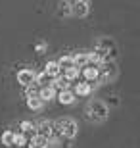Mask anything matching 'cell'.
Returning a JSON list of instances; mask_svg holds the SVG:
<instances>
[{
	"label": "cell",
	"instance_id": "17",
	"mask_svg": "<svg viewBox=\"0 0 140 148\" xmlns=\"http://www.w3.org/2000/svg\"><path fill=\"white\" fill-rule=\"evenodd\" d=\"M25 143H27V140H25V135H16V137H14V144H17V146H23Z\"/></svg>",
	"mask_w": 140,
	"mask_h": 148
},
{
	"label": "cell",
	"instance_id": "4",
	"mask_svg": "<svg viewBox=\"0 0 140 148\" xmlns=\"http://www.w3.org/2000/svg\"><path fill=\"white\" fill-rule=\"evenodd\" d=\"M46 146H48V138L42 135H37L29 140V148H46Z\"/></svg>",
	"mask_w": 140,
	"mask_h": 148
},
{
	"label": "cell",
	"instance_id": "19",
	"mask_svg": "<svg viewBox=\"0 0 140 148\" xmlns=\"http://www.w3.org/2000/svg\"><path fill=\"white\" fill-rule=\"evenodd\" d=\"M21 129L25 133H27V131H33V123H31V121H23V123H21Z\"/></svg>",
	"mask_w": 140,
	"mask_h": 148
},
{
	"label": "cell",
	"instance_id": "11",
	"mask_svg": "<svg viewBox=\"0 0 140 148\" xmlns=\"http://www.w3.org/2000/svg\"><path fill=\"white\" fill-rule=\"evenodd\" d=\"M65 71V81H73L79 77V67H69V69H64Z\"/></svg>",
	"mask_w": 140,
	"mask_h": 148
},
{
	"label": "cell",
	"instance_id": "18",
	"mask_svg": "<svg viewBox=\"0 0 140 148\" xmlns=\"http://www.w3.org/2000/svg\"><path fill=\"white\" fill-rule=\"evenodd\" d=\"M88 62H92V64H100V54H98V52L88 54Z\"/></svg>",
	"mask_w": 140,
	"mask_h": 148
},
{
	"label": "cell",
	"instance_id": "7",
	"mask_svg": "<svg viewBox=\"0 0 140 148\" xmlns=\"http://www.w3.org/2000/svg\"><path fill=\"white\" fill-rule=\"evenodd\" d=\"M44 73H46L48 77H58L59 75L58 62H48V64H46V67H44Z\"/></svg>",
	"mask_w": 140,
	"mask_h": 148
},
{
	"label": "cell",
	"instance_id": "12",
	"mask_svg": "<svg viewBox=\"0 0 140 148\" xmlns=\"http://www.w3.org/2000/svg\"><path fill=\"white\" fill-rule=\"evenodd\" d=\"M85 77L88 79V81H92V79H98V67H85Z\"/></svg>",
	"mask_w": 140,
	"mask_h": 148
},
{
	"label": "cell",
	"instance_id": "15",
	"mask_svg": "<svg viewBox=\"0 0 140 148\" xmlns=\"http://www.w3.org/2000/svg\"><path fill=\"white\" fill-rule=\"evenodd\" d=\"M35 81H37L38 83V85H42V87H46V85H48V83H46V81H50V77L48 75H46V73H40V75H35Z\"/></svg>",
	"mask_w": 140,
	"mask_h": 148
},
{
	"label": "cell",
	"instance_id": "6",
	"mask_svg": "<svg viewBox=\"0 0 140 148\" xmlns=\"http://www.w3.org/2000/svg\"><path fill=\"white\" fill-rule=\"evenodd\" d=\"M58 100L61 102V104H73V100H75V94L71 92V90H61V92L58 94Z\"/></svg>",
	"mask_w": 140,
	"mask_h": 148
},
{
	"label": "cell",
	"instance_id": "5",
	"mask_svg": "<svg viewBox=\"0 0 140 148\" xmlns=\"http://www.w3.org/2000/svg\"><path fill=\"white\" fill-rule=\"evenodd\" d=\"M71 58H73V66L75 67H85L88 64V54H85V52H79V54L71 56Z\"/></svg>",
	"mask_w": 140,
	"mask_h": 148
},
{
	"label": "cell",
	"instance_id": "8",
	"mask_svg": "<svg viewBox=\"0 0 140 148\" xmlns=\"http://www.w3.org/2000/svg\"><path fill=\"white\" fill-rule=\"evenodd\" d=\"M27 106L31 108V110H40V108H42V100L33 94V96H29V98H27Z\"/></svg>",
	"mask_w": 140,
	"mask_h": 148
},
{
	"label": "cell",
	"instance_id": "3",
	"mask_svg": "<svg viewBox=\"0 0 140 148\" xmlns=\"http://www.w3.org/2000/svg\"><path fill=\"white\" fill-rule=\"evenodd\" d=\"M54 96H56V88H52L50 85H46V87H42L40 88V92H38V98L42 100V102H46V100H54Z\"/></svg>",
	"mask_w": 140,
	"mask_h": 148
},
{
	"label": "cell",
	"instance_id": "2",
	"mask_svg": "<svg viewBox=\"0 0 140 148\" xmlns=\"http://www.w3.org/2000/svg\"><path fill=\"white\" fill-rule=\"evenodd\" d=\"M35 75H37V73L33 71V69H19V71H17V83L23 85V87H29V85L35 81Z\"/></svg>",
	"mask_w": 140,
	"mask_h": 148
},
{
	"label": "cell",
	"instance_id": "14",
	"mask_svg": "<svg viewBox=\"0 0 140 148\" xmlns=\"http://www.w3.org/2000/svg\"><path fill=\"white\" fill-rule=\"evenodd\" d=\"M50 87L65 90V88H67V81H65V79H59V77H54V85H50Z\"/></svg>",
	"mask_w": 140,
	"mask_h": 148
},
{
	"label": "cell",
	"instance_id": "9",
	"mask_svg": "<svg viewBox=\"0 0 140 148\" xmlns=\"http://www.w3.org/2000/svg\"><path fill=\"white\" fill-rule=\"evenodd\" d=\"M88 92H90V85H88V83H77L75 92H73V94H81V96H86Z\"/></svg>",
	"mask_w": 140,
	"mask_h": 148
},
{
	"label": "cell",
	"instance_id": "1",
	"mask_svg": "<svg viewBox=\"0 0 140 148\" xmlns=\"http://www.w3.org/2000/svg\"><path fill=\"white\" fill-rule=\"evenodd\" d=\"M58 127H59V133L67 138H73L77 135V123L69 117H64V119L58 121Z\"/></svg>",
	"mask_w": 140,
	"mask_h": 148
},
{
	"label": "cell",
	"instance_id": "16",
	"mask_svg": "<svg viewBox=\"0 0 140 148\" xmlns=\"http://www.w3.org/2000/svg\"><path fill=\"white\" fill-rule=\"evenodd\" d=\"M40 129H42L44 135H50V133H52V123H50V121H42V123H40Z\"/></svg>",
	"mask_w": 140,
	"mask_h": 148
},
{
	"label": "cell",
	"instance_id": "13",
	"mask_svg": "<svg viewBox=\"0 0 140 148\" xmlns=\"http://www.w3.org/2000/svg\"><path fill=\"white\" fill-rule=\"evenodd\" d=\"M14 137H16V133L6 131L4 135H2V144H6V146H12V144H14Z\"/></svg>",
	"mask_w": 140,
	"mask_h": 148
},
{
	"label": "cell",
	"instance_id": "10",
	"mask_svg": "<svg viewBox=\"0 0 140 148\" xmlns=\"http://www.w3.org/2000/svg\"><path fill=\"white\" fill-rule=\"evenodd\" d=\"M58 66H59V69H61V67H64V69H69V67H75V66H73V58H71V56H64V58H59Z\"/></svg>",
	"mask_w": 140,
	"mask_h": 148
}]
</instances>
